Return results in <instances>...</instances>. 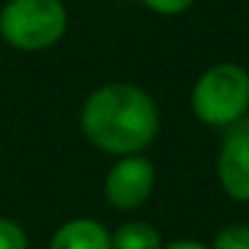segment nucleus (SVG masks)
I'll list each match as a JSON object with an SVG mask.
<instances>
[{
	"instance_id": "f257e3e1",
	"label": "nucleus",
	"mask_w": 249,
	"mask_h": 249,
	"mask_svg": "<svg viewBox=\"0 0 249 249\" xmlns=\"http://www.w3.org/2000/svg\"><path fill=\"white\" fill-rule=\"evenodd\" d=\"M81 131L110 156H137L158 134V107L140 86L107 83L86 99Z\"/></svg>"
},
{
	"instance_id": "f03ea898",
	"label": "nucleus",
	"mask_w": 249,
	"mask_h": 249,
	"mask_svg": "<svg viewBox=\"0 0 249 249\" xmlns=\"http://www.w3.org/2000/svg\"><path fill=\"white\" fill-rule=\"evenodd\" d=\"M193 113L206 126H231L249 107V72L241 65L222 62L201 72L190 94Z\"/></svg>"
},
{
	"instance_id": "7ed1b4c3",
	"label": "nucleus",
	"mask_w": 249,
	"mask_h": 249,
	"mask_svg": "<svg viewBox=\"0 0 249 249\" xmlns=\"http://www.w3.org/2000/svg\"><path fill=\"white\" fill-rule=\"evenodd\" d=\"M67 33L62 0H8L0 11V35L19 51H43Z\"/></svg>"
},
{
	"instance_id": "20e7f679",
	"label": "nucleus",
	"mask_w": 249,
	"mask_h": 249,
	"mask_svg": "<svg viewBox=\"0 0 249 249\" xmlns=\"http://www.w3.org/2000/svg\"><path fill=\"white\" fill-rule=\"evenodd\" d=\"M156 185V169L142 156H121L118 163L105 177V198L115 209H137L142 206L153 193Z\"/></svg>"
},
{
	"instance_id": "39448f33",
	"label": "nucleus",
	"mask_w": 249,
	"mask_h": 249,
	"mask_svg": "<svg viewBox=\"0 0 249 249\" xmlns=\"http://www.w3.org/2000/svg\"><path fill=\"white\" fill-rule=\"evenodd\" d=\"M217 177L231 198L249 201V131H236L225 140L217 158Z\"/></svg>"
},
{
	"instance_id": "423d86ee",
	"label": "nucleus",
	"mask_w": 249,
	"mask_h": 249,
	"mask_svg": "<svg viewBox=\"0 0 249 249\" xmlns=\"http://www.w3.org/2000/svg\"><path fill=\"white\" fill-rule=\"evenodd\" d=\"M49 249H113L110 233L97 220H70L54 233Z\"/></svg>"
},
{
	"instance_id": "0eeeda50",
	"label": "nucleus",
	"mask_w": 249,
	"mask_h": 249,
	"mask_svg": "<svg viewBox=\"0 0 249 249\" xmlns=\"http://www.w3.org/2000/svg\"><path fill=\"white\" fill-rule=\"evenodd\" d=\"M113 249H161V236L150 222H124L115 233H110Z\"/></svg>"
},
{
	"instance_id": "6e6552de",
	"label": "nucleus",
	"mask_w": 249,
	"mask_h": 249,
	"mask_svg": "<svg viewBox=\"0 0 249 249\" xmlns=\"http://www.w3.org/2000/svg\"><path fill=\"white\" fill-rule=\"evenodd\" d=\"M209 249H249V225H228L214 236Z\"/></svg>"
},
{
	"instance_id": "1a4fd4ad",
	"label": "nucleus",
	"mask_w": 249,
	"mask_h": 249,
	"mask_svg": "<svg viewBox=\"0 0 249 249\" xmlns=\"http://www.w3.org/2000/svg\"><path fill=\"white\" fill-rule=\"evenodd\" d=\"M0 249H27V233L19 222L0 217Z\"/></svg>"
},
{
	"instance_id": "9d476101",
	"label": "nucleus",
	"mask_w": 249,
	"mask_h": 249,
	"mask_svg": "<svg viewBox=\"0 0 249 249\" xmlns=\"http://www.w3.org/2000/svg\"><path fill=\"white\" fill-rule=\"evenodd\" d=\"M150 11L163 14V17H174V14H182L193 6L196 0H142Z\"/></svg>"
},
{
	"instance_id": "9b49d317",
	"label": "nucleus",
	"mask_w": 249,
	"mask_h": 249,
	"mask_svg": "<svg viewBox=\"0 0 249 249\" xmlns=\"http://www.w3.org/2000/svg\"><path fill=\"white\" fill-rule=\"evenodd\" d=\"M161 249H209V247H204L201 241H174V244L161 247Z\"/></svg>"
}]
</instances>
